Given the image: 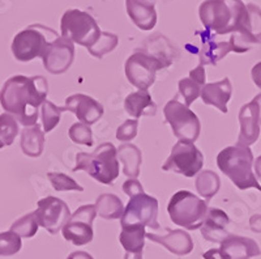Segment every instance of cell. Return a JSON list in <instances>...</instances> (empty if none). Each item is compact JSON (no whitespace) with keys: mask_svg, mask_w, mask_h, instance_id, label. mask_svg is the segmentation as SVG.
Instances as JSON below:
<instances>
[{"mask_svg":"<svg viewBox=\"0 0 261 259\" xmlns=\"http://www.w3.org/2000/svg\"><path fill=\"white\" fill-rule=\"evenodd\" d=\"M48 83L43 76L16 75L4 83L0 90V104L6 113L12 114L25 127L37 125L38 110L45 104Z\"/></svg>","mask_w":261,"mask_h":259,"instance_id":"obj_1","label":"cell"},{"mask_svg":"<svg viewBox=\"0 0 261 259\" xmlns=\"http://www.w3.org/2000/svg\"><path fill=\"white\" fill-rule=\"evenodd\" d=\"M247 13L242 0H205L199 8L200 20L216 36L235 33Z\"/></svg>","mask_w":261,"mask_h":259,"instance_id":"obj_2","label":"cell"},{"mask_svg":"<svg viewBox=\"0 0 261 259\" xmlns=\"http://www.w3.org/2000/svg\"><path fill=\"white\" fill-rule=\"evenodd\" d=\"M255 164L252 151L249 147L231 146L226 147L217 156V167L230 178V181L239 190L256 189L261 191V186L256 179L252 167Z\"/></svg>","mask_w":261,"mask_h":259,"instance_id":"obj_3","label":"cell"},{"mask_svg":"<svg viewBox=\"0 0 261 259\" xmlns=\"http://www.w3.org/2000/svg\"><path fill=\"white\" fill-rule=\"evenodd\" d=\"M79 170L88 173L99 183L113 185L119 177L118 148L113 143H102L92 153H77L73 172Z\"/></svg>","mask_w":261,"mask_h":259,"instance_id":"obj_4","label":"cell"},{"mask_svg":"<svg viewBox=\"0 0 261 259\" xmlns=\"http://www.w3.org/2000/svg\"><path fill=\"white\" fill-rule=\"evenodd\" d=\"M57 30L42 24H32L21 30L12 41L13 57L18 62H30L36 58H43L47 49L59 38Z\"/></svg>","mask_w":261,"mask_h":259,"instance_id":"obj_5","label":"cell"},{"mask_svg":"<svg viewBox=\"0 0 261 259\" xmlns=\"http://www.w3.org/2000/svg\"><path fill=\"white\" fill-rule=\"evenodd\" d=\"M208 202H204L187 190L176 191L167 206L171 221L184 229H200L208 215Z\"/></svg>","mask_w":261,"mask_h":259,"instance_id":"obj_6","label":"cell"},{"mask_svg":"<svg viewBox=\"0 0 261 259\" xmlns=\"http://www.w3.org/2000/svg\"><path fill=\"white\" fill-rule=\"evenodd\" d=\"M60 34L73 43L89 49L101 38L102 32L92 15L80 9H68L60 20Z\"/></svg>","mask_w":261,"mask_h":259,"instance_id":"obj_7","label":"cell"},{"mask_svg":"<svg viewBox=\"0 0 261 259\" xmlns=\"http://www.w3.org/2000/svg\"><path fill=\"white\" fill-rule=\"evenodd\" d=\"M169 67L166 62L146 50H136L125 62V76L139 90H148L155 81V74Z\"/></svg>","mask_w":261,"mask_h":259,"instance_id":"obj_8","label":"cell"},{"mask_svg":"<svg viewBox=\"0 0 261 259\" xmlns=\"http://www.w3.org/2000/svg\"><path fill=\"white\" fill-rule=\"evenodd\" d=\"M165 121L171 126L172 132L184 143H193L199 139L201 123L190 107L181 104L178 97L172 99L163 107Z\"/></svg>","mask_w":261,"mask_h":259,"instance_id":"obj_9","label":"cell"},{"mask_svg":"<svg viewBox=\"0 0 261 259\" xmlns=\"http://www.w3.org/2000/svg\"><path fill=\"white\" fill-rule=\"evenodd\" d=\"M202 165H204V155L195 144L178 142L172 147L166 162L162 165V170L178 173L191 178L201 172Z\"/></svg>","mask_w":261,"mask_h":259,"instance_id":"obj_10","label":"cell"},{"mask_svg":"<svg viewBox=\"0 0 261 259\" xmlns=\"http://www.w3.org/2000/svg\"><path fill=\"white\" fill-rule=\"evenodd\" d=\"M158 200L151 195L143 193L130 198L124 214L120 220V225H144L151 229H160L161 226L157 220Z\"/></svg>","mask_w":261,"mask_h":259,"instance_id":"obj_11","label":"cell"},{"mask_svg":"<svg viewBox=\"0 0 261 259\" xmlns=\"http://www.w3.org/2000/svg\"><path fill=\"white\" fill-rule=\"evenodd\" d=\"M97 216L95 204H85L79 207L72 214L68 223L62 229L63 237L76 246L89 244L93 241V221Z\"/></svg>","mask_w":261,"mask_h":259,"instance_id":"obj_12","label":"cell"},{"mask_svg":"<svg viewBox=\"0 0 261 259\" xmlns=\"http://www.w3.org/2000/svg\"><path fill=\"white\" fill-rule=\"evenodd\" d=\"M235 53H247L253 45L261 43V9L255 4H247V13L235 33L230 36Z\"/></svg>","mask_w":261,"mask_h":259,"instance_id":"obj_13","label":"cell"},{"mask_svg":"<svg viewBox=\"0 0 261 259\" xmlns=\"http://www.w3.org/2000/svg\"><path fill=\"white\" fill-rule=\"evenodd\" d=\"M34 214L39 226L45 228L51 234L59 233L72 216L68 204L55 197H47L39 200Z\"/></svg>","mask_w":261,"mask_h":259,"instance_id":"obj_14","label":"cell"},{"mask_svg":"<svg viewBox=\"0 0 261 259\" xmlns=\"http://www.w3.org/2000/svg\"><path fill=\"white\" fill-rule=\"evenodd\" d=\"M74 59V45L68 38L60 36L51 43L43 55V67L53 75L64 74L68 71Z\"/></svg>","mask_w":261,"mask_h":259,"instance_id":"obj_15","label":"cell"},{"mask_svg":"<svg viewBox=\"0 0 261 259\" xmlns=\"http://www.w3.org/2000/svg\"><path fill=\"white\" fill-rule=\"evenodd\" d=\"M65 109L67 111H72L77 116L79 121L86 126L94 125L101 120L105 113L102 104L94 100L90 96L76 93L65 100Z\"/></svg>","mask_w":261,"mask_h":259,"instance_id":"obj_16","label":"cell"},{"mask_svg":"<svg viewBox=\"0 0 261 259\" xmlns=\"http://www.w3.org/2000/svg\"><path fill=\"white\" fill-rule=\"evenodd\" d=\"M241 132L238 136V146L249 147L257 142L260 136V122H258V109L253 101L243 105L239 111Z\"/></svg>","mask_w":261,"mask_h":259,"instance_id":"obj_17","label":"cell"},{"mask_svg":"<svg viewBox=\"0 0 261 259\" xmlns=\"http://www.w3.org/2000/svg\"><path fill=\"white\" fill-rule=\"evenodd\" d=\"M197 34H200L202 39L201 49L199 51V66H217V63L223 59L228 53L234 51V45L230 39L227 42H217L213 38L214 33L209 30L197 32Z\"/></svg>","mask_w":261,"mask_h":259,"instance_id":"obj_18","label":"cell"},{"mask_svg":"<svg viewBox=\"0 0 261 259\" xmlns=\"http://www.w3.org/2000/svg\"><path fill=\"white\" fill-rule=\"evenodd\" d=\"M221 251L226 259H251L261 254L257 242L243 236L228 234L221 242Z\"/></svg>","mask_w":261,"mask_h":259,"instance_id":"obj_19","label":"cell"},{"mask_svg":"<svg viewBox=\"0 0 261 259\" xmlns=\"http://www.w3.org/2000/svg\"><path fill=\"white\" fill-rule=\"evenodd\" d=\"M127 13L139 29L151 30L157 24L155 0H125Z\"/></svg>","mask_w":261,"mask_h":259,"instance_id":"obj_20","label":"cell"},{"mask_svg":"<svg viewBox=\"0 0 261 259\" xmlns=\"http://www.w3.org/2000/svg\"><path fill=\"white\" fill-rule=\"evenodd\" d=\"M146 239L161 246L166 247L170 253L178 256L188 255L193 250V241L190 233L183 229L169 230V234L160 236L155 233H146Z\"/></svg>","mask_w":261,"mask_h":259,"instance_id":"obj_21","label":"cell"},{"mask_svg":"<svg viewBox=\"0 0 261 259\" xmlns=\"http://www.w3.org/2000/svg\"><path fill=\"white\" fill-rule=\"evenodd\" d=\"M232 95V85L230 79L225 78L217 83L205 84L201 90V100L205 105L217 107L222 113H227V102Z\"/></svg>","mask_w":261,"mask_h":259,"instance_id":"obj_22","label":"cell"},{"mask_svg":"<svg viewBox=\"0 0 261 259\" xmlns=\"http://www.w3.org/2000/svg\"><path fill=\"white\" fill-rule=\"evenodd\" d=\"M230 223L227 215L220 208H209L201 226V236L209 242H222L230 233L226 226Z\"/></svg>","mask_w":261,"mask_h":259,"instance_id":"obj_23","label":"cell"},{"mask_svg":"<svg viewBox=\"0 0 261 259\" xmlns=\"http://www.w3.org/2000/svg\"><path fill=\"white\" fill-rule=\"evenodd\" d=\"M124 109L135 120L141 116H154L157 114V105L151 100L148 90H137L130 93L124 100Z\"/></svg>","mask_w":261,"mask_h":259,"instance_id":"obj_24","label":"cell"},{"mask_svg":"<svg viewBox=\"0 0 261 259\" xmlns=\"http://www.w3.org/2000/svg\"><path fill=\"white\" fill-rule=\"evenodd\" d=\"M20 146L22 153L29 157H39L42 155L45 148V131H42L38 123L22 130Z\"/></svg>","mask_w":261,"mask_h":259,"instance_id":"obj_25","label":"cell"},{"mask_svg":"<svg viewBox=\"0 0 261 259\" xmlns=\"http://www.w3.org/2000/svg\"><path fill=\"white\" fill-rule=\"evenodd\" d=\"M118 160L123 164V173L128 178L136 179L140 176L143 153L135 144H122L118 148Z\"/></svg>","mask_w":261,"mask_h":259,"instance_id":"obj_26","label":"cell"},{"mask_svg":"<svg viewBox=\"0 0 261 259\" xmlns=\"http://www.w3.org/2000/svg\"><path fill=\"white\" fill-rule=\"evenodd\" d=\"M145 239L146 232L144 225L122 226V232L119 234V241L123 249L129 254H143Z\"/></svg>","mask_w":261,"mask_h":259,"instance_id":"obj_27","label":"cell"},{"mask_svg":"<svg viewBox=\"0 0 261 259\" xmlns=\"http://www.w3.org/2000/svg\"><path fill=\"white\" fill-rule=\"evenodd\" d=\"M95 209L97 215L106 220H116L122 219L124 214V206L120 198L114 194H102L95 200Z\"/></svg>","mask_w":261,"mask_h":259,"instance_id":"obj_28","label":"cell"},{"mask_svg":"<svg viewBox=\"0 0 261 259\" xmlns=\"http://www.w3.org/2000/svg\"><path fill=\"white\" fill-rule=\"evenodd\" d=\"M221 187V179L213 170H202L196 178V190L205 202L211 200Z\"/></svg>","mask_w":261,"mask_h":259,"instance_id":"obj_29","label":"cell"},{"mask_svg":"<svg viewBox=\"0 0 261 259\" xmlns=\"http://www.w3.org/2000/svg\"><path fill=\"white\" fill-rule=\"evenodd\" d=\"M18 134L17 120L12 114H0V149L13 144Z\"/></svg>","mask_w":261,"mask_h":259,"instance_id":"obj_30","label":"cell"},{"mask_svg":"<svg viewBox=\"0 0 261 259\" xmlns=\"http://www.w3.org/2000/svg\"><path fill=\"white\" fill-rule=\"evenodd\" d=\"M41 118L42 125H43V131L50 132L57 127L60 122L63 111H67L65 106H57L51 101H45V104L41 107Z\"/></svg>","mask_w":261,"mask_h":259,"instance_id":"obj_31","label":"cell"},{"mask_svg":"<svg viewBox=\"0 0 261 259\" xmlns=\"http://www.w3.org/2000/svg\"><path fill=\"white\" fill-rule=\"evenodd\" d=\"M39 224L37 220V216L34 212H30V214L25 215L22 218H20L18 220H16L15 223L11 225V229L12 232L17 233L20 237H24V239H30V237H34L38 232Z\"/></svg>","mask_w":261,"mask_h":259,"instance_id":"obj_32","label":"cell"},{"mask_svg":"<svg viewBox=\"0 0 261 259\" xmlns=\"http://www.w3.org/2000/svg\"><path fill=\"white\" fill-rule=\"evenodd\" d=\"M205 85L200 84L199 81H196L192 78H184L179 80L178 88L179 93L183 96L184 101H186V106L190 107L196 100L201 96V90Z\"/></svg>","mask_w":261,"mask_h":259,"instance_id":"obj_33","label":"cell"},{"mask_svg":"<svg viewBox=\"0 0 261 259\" xmlns=\"http://www.w3.org/2000/svg\"><path fill=\"white\" fill-rule=\"evenodd\" d=\"M118 42L119 38L116 34L109 33V32H102L101 38L98 39V42L94 46L88 49V51L92 54L93 57L101 59V58H103L106 54L111 53V51L118 46Z\"/></svg>","mask_w":261,"mask_h":259,"instance_id":"obj_34","label":"cell"},{"mask_svg":"<svg viewBox=\"0 0 261 259\" xmlns=\"http://www.w3.org/2000/svg\"><path fill=\"white\" fill-rule=\"evenodd\" d=\"M22 242L17 233L8 230L0 233V256H12L20 251Z\"/></svg>","mask_w":261,"mask_h":259,"instance_id":"obj_35","label":"cell"},{"mask_svg":"<svg viewBox=\"0 0 261 259\" xmlns=\"http://www.w3.org/2000/svg\"><path fill=\"white\" fill-rule=\"evenodd\" d=\"M47 178L50 179L51 185L57 191H84L83 186H80L72 177L67 176L64 173H47Z\"/></svg>","mask_w":261,"mask_h":259,"instance_id":"obj_36","label":"cell"},{"mask_svg":"<svg viewBox=\"0 0 261 259\" xmlns=\"http://www.w3.org/2000/svg\"><path fill=\"white\" fill-rule=\"evenodd\" d=\"M69 139L76 144H83L86 147L93 146V135L92 130H90L89 126L84 125V123L77 122L73 123L71 126V128L68 130Z\"/></svg>","mask_w":261,"mask_h":259,"instance_id":"obj_37","label":"cell"},{"mask_svg":"<svg viewBox=\"0 0 261 259\" xmlns=\"http://www.w3.org/2000/svg\"><path fill=\"white\" fill-rule=\"evenodd\" d=\"M139 120H128L119 126L116 130V139L119 142H130L137 135Z\"/></svg>","mask_w":261,"mask_h":259,"instance_id":"obj_38","label":"cell"},{"mask_svg":"<svg viewBox=\"0 0 261 259\" xmlns=\"http://www.w3.org/2000/svg\"><path fill=\"white\" fill-rule=\"evenodd\" d=\"M123 191H124L129 198H134L136 197V195H139V194H143L144 187L137 179L128 178V181H125L124 183H123Z\"/></svg>","mask_w":261,"mask_h":259,"instance_id":"obj_39","label":"cell"},{"mask_svg":"<svg viewBox=\"0 0 261 259\" xmlns=\"http://www.w3.org/2000/svg\"><path fill=\"white\" fill-rule=\"evenodd\" d=\"M190 78L195 79L196 81H199L200 84L205 85V69L202 66H197L195 69L190 72Z\"/></svg>","mask_w":261,"mask_h":259,"instance_id":"obj_40","label":"cell"},{"mask_svg":"<svg viewBox=\"0 0 261 259\" xmlns=\"http://www.w3.org/2000/svg\"><path fill=\"white\" fill-rule=\"evenodd\" d=\"M251 76H252L255 85L261 89V62L256 63L255 66H253L252 71H251Z\"/></svg>","mask_w":261,"mask_h":259,"instance_id":"obj_41","label":"cell"},{"mask_svg":"<svg viewBox=\"0 0 261 259\" xmlns=\"http://www.w3.org/2000/svg\"><path fill=\"white\" fill-rule=\"evenodd\" d=\"M204 259H226L225 254L221 251V249H211L206 253L202 254Z\"/></svg>","mask_w":261,"mask_h":259,"instance_id":"obj_42","label":"cell"},{"mask_svg":"<svg viewBox=\"0 0 261 259\" xmlns=\"http://www.w3.org/2000/svg\"><path fill=\"white\" fill-rule=\"evenodd\" d=\"M249 226L256 233H261V215H255L249 219Z\"/></svg>","mask_w":261,"mask_h":259,"instance_id":"obj_43","label":"cell"},{"mask_svg":"<svg viewBox=\"0 0 261 259\" xmlns=\"http://www.w3.org/2000/svg\"><path fill=\"white\" fill-rule=\"evenodd\" d=\"M67 259H94L90 254H88L86 251H73L72 254H69Z\"/></svg>","mask_w":261,"mask_h":259,"instance_id":"obj_44","label":"cell"},{"mask_svg":"<svg viewBox=\"0 0 261 259\" xmlns=\"http://www.w3.org/2000/svg\"><path fill=\"white\" fill-rule=\"evenodd\" d=\"M253 168H255V173H256V176H257L258 181H261V156H258V157L255 160Z\"/></svg>","mask_w":261,"mask_h":259,"instance_id":"obj_45","label":"cell"},{"mask_svg":"<svg viewBox=\"0 0 261 259\" xmlns=\"http://www.w3.org/2000/svg\"><path fill=\"white\" fill-rule=\"evenodd\" d=\"M252 101L255 102L256 105H257V109H258V122H260V126H261V93H260V95L256 96V97H253Z\"/></svg>","mask_w":261,"mask_h":259,"instance_id":"obj_46","label":"cell"},{"mask_svg":"<svg viewBox=\"0 0 261 259\" xmlns=\"http://www.w3.org/2000/svg\"><path fill=\"white\" fill-rule=\"evenodd\" d=\"M124 259H143V254H129V253H125Z\"/></svg>","mask_w":261,"mask_h":259,"instance_id":"obj_47","label":"cell"}]
</instances>
